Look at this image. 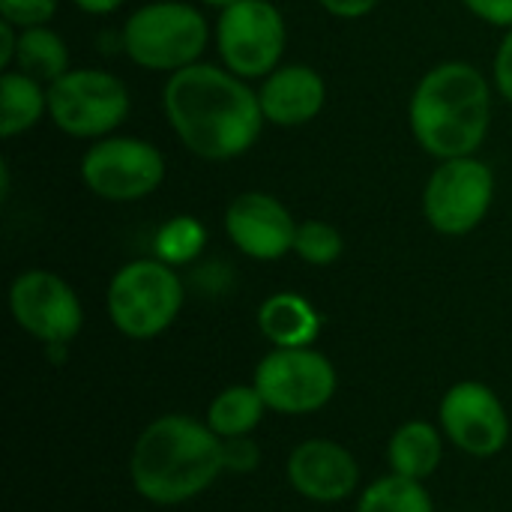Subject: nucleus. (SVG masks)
I'll return each instance as SVG.
<instances>
[{
  "instance_id": "5701e85b",
  "label": "nucleus",
  "mask_w": 512,
  "mask_h": 512,
  "mask_svg": "<svg viewBox=\"0 0 512 512\" xmlns=\"http://www.w3.org/2000/svg\"><path fill=\"white\" fill-rule=\"evenodd\" d=\"M345 249V240H342V231L324 219H306V222H297V234H294V255L303 261V264H312V267H330L339 261Z\"/></svg>"
},
{
  "instance_id": "a878e982",
  "label": "nucleus",
  "mask_w": 512,
  "mask_h": 512,
  "mask_svg": "<svg viewBox=\"0 0 512 512\" xmlns=\"http://www.w3.org/2000/svg\"><path fill=\"white\" fill-rule=\"evenodd\" d=\"M492 81L498 87V93L512 105V27L504 33L495 63H492Z\"/></svg>"
},
{
  "instance_id": "4be33fe9",
  "label": "nucleus",
  "mask_w": 512,
  "mask_h": 512,
  "mask_svg": "<svg viewBox=\"0 0 512 512\" xmlns=\"http://www.w3.org/2000/svg\"><path fill=\"white\" fill-rule=\"evenodd\" d=\"M207 246V228L201 219L195 216H174L168 219L159 231H156V240H153V258L171 264V267H183V264H192Z\"/></svg>"
},
{
  "instance_id": "9d476101",
  "label": "nucleus",
  "mask_w": 512,
  "mask_h": 512,
  "mask_svg": "<svg viewBox=\"0 0 512 512\" xmlns=\"http://www.w3.org/2000/svg\"><path fill=\"white\" fill-rule=\"evenodd\" d=\"M495 201V174L474 156L444 159L423 189V216L444 237H465L489 216Z\"/></svg>"
},
{
  "instance_id": "dca6fc26",
  "label": "nucleus",
  "mask_w": 512,
  "mask_h": 512,
  "mask_svg": "<svg viewBox=\"0 0 512 512\" xmlns=\"http://www.w3.org/2000/svg\"><path fill=\"white\" fill-rule=\"evenodd\" d=\"M258 330L273 348H312L321 333V315L303 294L279 291L261 303Z\"/></svg>"
},
{
  "instance_id": "20e7f679",
  "label": "nucleus",
  "mask_w": 512,
  "mask_h": 512,
  "mask_svg": "<svg viewBox=\"0 0 512 512\" xmlns=\"http://www.w3.org/2000/svg\"><path fill=\"white\" fill-rule=\"evenodd\" d=\"M120 39L135 66L174 75L201 60L210 42V24L192 3L153 0L126 18Z\"/></svg>"
},
{
  "instance_id": "423d86ee",
  "label": "nucleus",
  "mask_w": 512,
  "mask_h": 512,
  "mask_svg": "<svg viewBox=\"0 0 512 512\" xmlns=\"http://www.w3.org/2000/svg\"><path fill=\"white\" fill-rule=\"evenodd\" d=\"M48 117L72 138L99 141L129 117V90L114 72L69 69L48 84Z\"/></svg>"
},
{
  "instance_id": "bb28decb",
  "label": "nucleus",
  "mask_w": 512,
  "mask_h": 512,
  "mask_svg": "<svg viewBox=\"0 0 512 512\" xmlns=\"http://www.w3.org/2000/svg\"><path fill=\"white\" fill-rule=\"evenodd\" d=\"M480 21L495 24V27H512V0H462Z\"/></svg>"
},
{
  "instance_id": "f257e3e1",
  "label": "nucleus",
  "mask_w": 512,
  "mask_h": 512,
  "mask_svg": "<svg viewBox=\"0 0 512 512\" xmlns=\"http://www.w3.org/2000/svg\"><path fill=\"white\" fill-rule=\"evenodd\" d=\"M162 108L180 144L207 162L249 153L267 123L249 81L201 60L168 75Z\"/></svg>"
},
{
  "instance_id": "c85d7f7f",
  "label": "nucleus",
  "mask_w": 512,
  "mask_h": 512,
  "mask_svg": "<svg viewBox=\"0 0 512 512\" xmlns=\"http://www.w3.org/2000/svg\"><path fill=\"white\" fill-rule=\"evenodd\" d=\"M15 48H18V27L9 21H0V69H12L15 63Z\"/></svg>"
},
{
  "instance_id": "ddd939ff",
  "label": "nucleus",
  "mask_w": 512,
  "mask_h": 512,
  "mask_svg": "<svg viewBox=\"0 0 512 512\" xmlns=\"http://www.w3.org/2000/svg\"><path fill=\"white\" fill-rule=\"evenodd\" d=\"M228 240L252 261H279L294 252L297 222L270 192H243L225 210Z\"/></svg>"
},
{
  "instance_id": "7ed1b4c3",
  "label": "nucleus",
  "mask_w": 512,
  "mask_h": 512,
  "mask_svg": "<svg viewBox=\"0 0 512 512\" xmlns=\"http://www.w3.org/2000/svg\"><path fill=\"white\" fill-rule=\"evenodd\" d=\"M408 123L417 144L438 162L474 156L492 123L489 78L465 60L432 66L414 87Z\"/></svg>"
},
{
  "instance_id": "f8f14e48",
  "label": "nucleus",
  "mask_w": 512,
  "mask_h": 512,
  "mask_svg": "<svg viewBox=\"0 0 512 512\" xmlns=\"http://www.w3.org/2000/svg\"><path fill=\"white\" fill-rule=\"evenodd\" d=\"M438 420L450 444L474 459H492L510 441V414L501 396L483 381L453 384L441 396Z\"/></svg>"
},
{
  "instance_id": "0eeeda50",
  "label": "nucleus",
  "mask_w": 512,
  "mask_h": 512,
  "mask_svg": "<svg viewBox=\"0 0 512 512\" xmlns=\"http://www.w3.org/2000/svg\"><path fill=\"white\" fill-rule=\"evenodd\" d=\"M165 156L156 144L135 135H105L81 156L84 186L111 204H129L153 195L165 183Z\"/></svg>"
},
{
  "instance_id": "cd10ccee",
  "label": "nucleus",
  "mask_w": 512,
  "mask_h": 512,
  "mask_svg": "<svg viewBox=\"0 0 512 512\" xmlns=\"http://www.w3.org/2000/svg\"><path fill=\"white\" fill-rule=\"evenodd\" d=\"M330 15L336 18H363L369 15L381 0H318Z\"/></svg>"
},
{
  "instance_id": "7c9ffc66",
  "label": "nucleus",
  "mask_w": 512,
  "mask_h": 512,
  "mask_svg": "<svg viewBox=\"0 0 512 512\" xmlns=\"http://www.w3.org/2000/svg\"><path fill=\"white\" fill-rule=\"evenodd\" d=\"M201 3H204V6H213V9H219V12H222V9L234 6L237 0H201Z\"/></svg>"
},
{
  "instance_id": "6ab92c4d",
  "label": "nucleus",
  "mask_w": 512,
  "mask_h": 512,
  "mask_svg": "<svg viewBox=\"0 0 512 512\" xmlns=\"http://www.w3.org/2000/svg\"><path fill=\"white\" fill-rule=\"evenodd\" d=\"M264 411L267 405L261 393L255 390V384H234V387H225L219 396H213L204 420L222 441H231V438L252 435L261 426Z\"/></svg>"
},
{
  "instance_id": "b1692460",
  "label": "nucleus",
  "mask_w": 512,
  "mask_h": 512,
  "mask_svg": "<svg viewBox=\"0 0 512 512\" xmlns=\"http://www.w3.org/2000/svg\"><path fill=\"white\" fill-rule=\"evenodd\" d=\"M57 0H0V18L15 24L18 30L42 27L54 18Z\"/></svg>"
},
{
  "instance_id": "393cba45",
  "label": "nucleus",
  "mask_w": 512,
  "mask_h": 512,
  "mask_svg": "<svg viewBox=\"0 0 512 512\" xmlns=\"http://www.w3.org/2000/svg\"><path fill=\"white\" fill-rule=\"evenodd\" d=\"M261 462V450L258 444L246 435V438H231L225 441V471L231 474H252Z\"/></svg>"
},
{
  "instance_id": "4468645a",
  "label": "nucleus",
  "mask_w": 512,
  "mask_h": 512,
  "mask_svg": "<svg viewBox=\"0 0 512 512\" xmlns=\"http://www.w3.org/2000/svg\"><path fill=\"white\" fill-rule=\"evenodd\" d=\"M291 489L315 504H339L360 486V465L354 453L330 438H309L288 456Z\"/></svg>"
},
{
  "instance_id": "9b49d317",
  "label": "nucleus",
  "mask_w": 512,
  "mask_h": 512,
  "mask_svg": "<svg viewBox=\"0 0 512 512\" xmlns=\"http://www.w3.org/2000/svg\"><path fill=\"white\" fill-rule=\"evenodd\" d=\"M15 324L48 351H63L84 327V306L75 288L51 270H24L9 285Z\"/></svg>"
},
{
  "instance_id": "412c9836",
  "label": "nucleus",
  "mask_w": 512,
  "mask_h": 512,
  "mask_svg": "<svg viewBox=\"0 0 512 512\" xmlns=\"http://www.w3.org/2000/svg\"><path fill=\"white\" fill-rule=\"evenodd\" d=\"M357 512H435V504L420 480L390 471L360 492Z\"/></svg>"
},
{
  "instance_id": "a211bd4d",
  "label": "nucleus",
  "mask_w": 512,
  "mask_h": 512,
  "mask_svg": "<svg viewBox=\"0 0 512 512\" xmlns=\"http://www.w3.org/2000/svg\"><path fill=\"white\" fill-rule=\"evenodd\" d=\"M48 114V84L27 72L6 69L0 75V135L15 138L30 132Z\"/></svg>"
},
{
  "instance_id": "6e6552de",
  "label": "nucleus",
  "mask_w": 512,
  "mask_h": 512,
  "mask_svg": "<svg viewBox=\"0 0 512 512\" xmlns=\"http://www.w3.org/2000/svg\"><path fill=\"white\" fill-rule=\"evenodd\" d=\"M252 384L267 411L303 417L333 402L339 375L330 357L315 348H273L258 360Z\"/></svg>"
},
{
  "instance_id": "2eb2a0df",
  "label": "nucleus",
  "mask_w": 512,
  "mask_h": 512,
  "mask_svg": "<svg viewBox=\"0 0 512 512\" xmlns=\"http://www.w3.org/2000/svg\"><path fill=\"white\" fill-rule=\"evenodd\" d=\"M258 102L267 123L297 129L321 114L327 102V84L321 72L306 63H282L267 78H261Z\"/></svg>"
},
{
  "instance_id": "f3484780",
  "label": "nucleus",
  "mask_w": 512,
  "mask_h": 512,
  "mask_svg": "<svg viewBox=\"0 0 512 512\" xmlns=\"http://www.w3.org/2000/svg\"><path fill=\"white\" fill-rule=\"evenodd\" d=\"M444 459V438L429 420L402 423L387 444V465L399 477L426 480L438 471Z\"/></svg>"
},
{
  "instance_id": "aec40b11",
  "label": "nucleus",
  "mask_w": 512,
  "mask_h": 512,
  "mask_svg": "<svg viewBox=\"0 0 512 512\" xmlns=\"http://www.w3.org/2000/svg\"><path fill=\"white\" fill-rule=\"evenodd\" d=\"M12 69L33 75L42 84H54L60 75H66L69 66V48L60 33H54L48 24L18 30V48Z\"/></svg>"
},
{
  "instance_id": "39448f33",
  "label": "nucleus",
  "mask_w": 512,
  "mask_h": 512,
  "mask_svg": "<svg viewBox=\"0 0 512 512\" xmlns=\"http://www.w3.org/2000/svg\"><path fill=\"white\" fill-rule=\"evenodd\" d=\"M186 300L177 267L159 258H138L123 264L105 294V309L117 333L126 339H156L180 315Z\"/></svg>"
},
{
  "instance_id": "f03ea898",
  "label": "nucleus",
  "mask_w": 512,
  "mask_h": 512,
  "mask_svg": "<svg viewBox=\"0 0 512 512\" xmlns=\"http://www.w3.org/2000/svg\"><path fill=\"white\" fill-rule=\"evenodd\" d=\"M225 474V441L189 414H162L144 426L129 456L135 492L156 507L204 495Z\"/></svg>"
},
{
  "instance_id": "c756f323",
  "label": "nucleus",
  "mask_w": 512,
  "mask_h": 512,
  "mask_svg": "<svg viewBox=\"0 0 512 512\" xmlns=\"http://www.w3.org/2000/svg\"><path fill=\"white\" fill-rule=\"evenodd\" d=\"M72 3L87 15H111L114 9H120L123 0H72Z\"/></svg>"
},
{
  "instance_id": "1a4fd4ad",
  "label": "nucleus",
  "mask_w": 512,
  "mask_h": 512,
  "mask_svg": "<svg viewBox=\"0 0 512 512\" xmlns=\"http://www.w3.org/2000/svg\"><path fill=\"white\" fill-rule=\"evenodd\" d=\"M285 42V18L270 0H237L219 12L216 48L222 66L243 81L267 78L276 66H282Z\"/></svg>"
}]
</instances>
